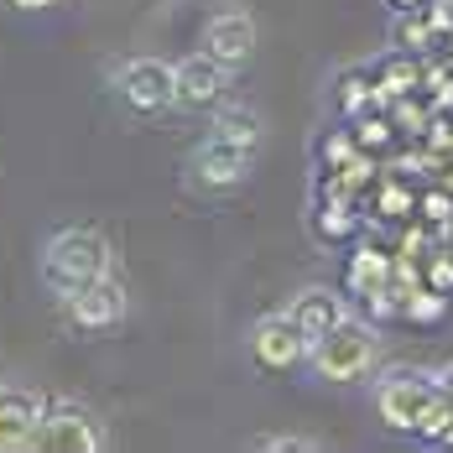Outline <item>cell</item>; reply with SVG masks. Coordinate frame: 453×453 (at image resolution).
Wrapping results in <instances>:
<instances>
[{
	"mask_svg": "<svg viewBox=\"0 0 453 453\" xmlns=\"http://www.w3.org/2000/svg\"><path fill=\"white\" fill-rule=\"evenodd\" d=\"M402 42H427L433 32H427V21H402V32H396Z\"/></svg>",
	"mask_w": 453,
	"mask_h": 453,
	"instance_id": "21",
	"label": "cell"
},
{
	"mask_svg": "<svg viewBox=\"0 0 453 453\" xmlns=\"http://www.w3.org/2000/svg\"><path fill=\"white\" fill-rule=\"evenodd\" d=\"M443 449H453V427H449V433H443Z\"/></svg>",
	"mask_w": 453,
	"mask_h": 453,
	"instance_id": "28",
	"label": "cell"
},
{
	"mask_svg": "<svg viewBox=\"0 0 453 453\" xmlns=\"http://www.w3.org/2000/svg\"><path fill=\"white\" fill-rule=\"evenodd\" d=\"M422 209H427V219H438V225L453 219V198H449V193H427V198H422Z\"/></svg>",
	"mask_w": 453,
	"mask_h": 453,
	"instance_id": "19",
	"label": "cell"
},
{
	"mask_svg": "<svg viewBox=\"0 0 453 453\" xmlns=\"http://www.w3.org/2000/svg\"><path fill=\"white\" fill-rule=\"evenodd\" d=\"M433 287H438V292L453 287V261H438V266H433Z\"/></svg>",
	"mask_w": 453,
	"mask_h": 453,
	"instance_id": "24",
	"label": "cell"
},
{
	"mask_svg": "<svg viewBox=\"0 0 453 453\" xmlns=\"http://www.w3.org/2000/svg\"><path fill=\"white\" fill-rule=\"evenodd\" d=\"M63 303V318L73 323V328H84V334H110V328H120L126 313H131V297H126V281L115 272L94 276L84 287H73L68 297H58Z\"/></svg>",
	"mask_w": 453,
	"mask_h": 453,
	"instance_id": "5",
	"label": "cell"
},
{
	"mask_svg": "<svg viewBox=\"0 0 453 453\" xmlns=\"http://www.w3.org/2000/svg\"><path fill=\"white\" fill-rule=\"evenodd\" d=\"M339 115H349V120H360V115H370L380 99H375V84H370V73H360V68H349L344 79H339Z\"/></svg>",
	"mask_w": 453,
	"mask_h": 453,
	"instance_id": "16",
	"label": "cell"
},
{
	"mask_svg": "<svg viewBox=\"0 0 453 453\" xmlns=\"http://www.w3.org/2000/svg\"><path fill=\"white\" fill-rule=\"evenodd\" d=\"M256 449H266V453H313L318 443L303 438V433H272V438H256Z\"/></svg>",
	"mask_w": 453,
	"mask_h": 453,
	"instance_id": "18",
	"label": "cell"
},
{
	"mask_svg": "<svg viewBox=\"0 0 453 453\" xmlns=\"http://www.w3.org/2000/svg\"><path fill=\"white\" fill-rule=\"evenodd\" d=\"M115 272V250L104 240V229L94 225H68L58 234H47L42 245V281L52 297H68L73 287H84L94 276Z\"/></svg>",
	"mask_w": 453,
	"mask_h": 453,
	"instance_id": "1",
	"label": "cell"
},
{
	"mask_svg": "<svg viewBox=\"0 0 453 453\" xmlns=\"http://www.w3.org/2000/svg\"><path fill=\"white\" fill-rule=\"evenodd\" d=\"M11 11H27V16H37V11H52V5H63V0H5Z\"/></svg>",
	"mask_w": 453,
	"mask_h": 453,
	"instance_id": "22",
	"label": "cell"
},
{
	"mask_svg": "<svg viewBox=\"0 0 453 453\" xmlns=\"http://www.w3.org/2000/svg\"><path fill=\"white\" fill-rule=\"evenodd\" d=\"M360 120H365V115H360ZM386 136H391V126H386V120H380V126H375V120H365V126H360L365 146H370V141H386Z\"/></svg>",
	"mask_w": 453,
	"mask_h": 453,
	"instance_id": "23",
	"label": "cell"
},
{
	"mask_svg": "<svg viewBox=\"0 0 453 453\" xmlns=\"http://www.w3.org/2000/svg\"><path fill=\"white\" fill-rule=\"evenodd\" d=\"M203 52L209 58H219L225 68H245L250 58H256V21H250V11H214L209 21H203Z\"/></svg>",
	"mask_w": 453,
	"mask_h": 453,
	"instance_id": "10",
	"label": "cell"
},
{
	"mask_svg": "<svg viewBox=\"0 0 453 453\" xmlns=\"http://www.w3.org/2000/svg\"><path fill=\"white\" fill-rule=\"evenodd\" d=\"M407 323H443L449 318V292H438V287H417L407 297V308H402Z\"/></svg>",
	"mask_w": 453,
	"mask_h": 453,
	"instance_id": "17",
	"label": "cell"
},
{
	"mask_svg": "<svg viewBox=\"0 0 453 453\" xmlns=\"http://www.w3.org/2000/svg\"><path fill=\"white\" fill-rule=\"evenodd\" d=\"M328 193H334V198H328V203H318V209H313V234L323 240V245H339V240H349V234H355V209L344 203L339 182H334Z\"/></svg>",
	"mask_w": 453,
	"mask_h": 453,
	"instance_id": "15",
	"label": "cell"
},
{
	"mask_svg": "<svg viewBox=\"0 0 453 453\" xmlns=\"http://www.w3.org/2000/svg\"><path fill=\"white\" fill-rule=\"evenodd\" d=\"M323 157H328V162H344V157H355V136H328V141H323Z\"/></svg>",
	"mask_w": 453,
	"mask_h": 453,
	"instance_id": "20",
	"label": "cell"
},
{
	"mask_svg": "<svg viewBox=\"0 0 453 453\" xmlns=\"http://www.w3.org/2000/svg\"><path fill=\"white\" fill-rule=\"evenodd\" d=\"M391 276H396V266H391L380 250H355L349 276H344V292H349V297H370V292H380Z\"/></svg>",
	"mask_w": 453,
	"mask_h": 453,
	"instance_id": "14",
	"label": "cell"
},
{
	"mask_svg": "<svg viewBox=\"0 0 453 453\" xmlns=\"http://www.w3.org/2000/svg\"><path fill=\"white\" fill-rule=\"evenodd\" d=\"M438 386H443V391H449V396H453V360L443 365V370H438Z\"/></svg>",
	"mask_w": 453,
	"mask_h": 453,
	"instance_id": "27",
	"label": "cell"
},
{
	"mask_svg": "<svg viewBox=\"0 0 453 453\" xmlns=\"http://www.w3.org/2000/svg\"><path fill=\"white\" fill-rule=\"evenodd\" d=\"M386 5H391V11H396V16H407V11H427V5H433V0H386Z\"/></svg>",
	"mask_w": 453,
	"mask_h": 453,
	"instance_id": "26",
	"label": "cell"
},
{
	"mask_svg": "<svg viewBox=\"0 0 453 453\" xmlns=\"http://www.w3.org/2000/svg\"><path fill=\"white\" fill-rule=\"evenodd\" d=\"M110 89H115V99L131 115H162V110H173V63H162V58H126V63H115Z\"/></svg>",
	"mask_w": 453,
	"mask_h": 453,
	"instance_id": "6",
	"label": "cell"
},
{
	"mask_svg": "<svg viewBox=\"0 0 453 453\" xmlns=\"http://www.w3.org/2000/svg\"><path fill=\"white\" fill-rule=\"evenodd\" d=\"M380 360V339H375V323L370 318H344V323H334L323 339L313 344V355H308V370H313L318 380H365L370 370Z\"/></svg>",
	"mask_w": 453,
	"mask_h": 453,
	"instance_id": "2",
	"label": "cell"
},
{
	"mask_svg": "<svg viewBox=\"0 0 453 453\" xmlns=\"http://www.w3.org/2000/svg\"><path fill=\"white\" fill-rule=\"evenodd\" d=\"M344 297H349V292H339V287H303V292L287 303V313H292V323L318 344L334 323L349 318V303H344Z\"/></svg>",
	"mask_w": 453,
	"mask_h": 453,
	"instance_id": "12",
	"label": "cell"
},
{
	"mask_svg": "<svg viewBox=\"0 0 453 453\" xmlns=\"http://www.w3.org/2000/svg\"><path fill=\"white\" fill-rule=\"evenodd\" d=\"M438 391V370H417V365H391L375 380V411L391 433H417L422 411Z\"/></svg>",
	"mask_w": 453,
	"mask_h": 453,
	"instance_id": "3",
	"label": "cell"
},
{
	"mask_svg": "<svg viewBox=\"0 0 453 453\" xmlns=\"http://www.w3.org/2000/svg\"><path fill=\"white\" fill-rule=\"evenodd\" d=\"M234 68H225L219 58H209L203 47L173 63V110H219L229 94Z\"/></svg>",
	"mask_w": 453,
	"mask_h": 453,
	"instance_id": "8",
	"label": "cell"
},
{
	"mask_svg": "<svg viewBox=\"0 0 453 453\" xmlns=\"http://www.w3.org/2000/svg\"><path fill=\"white\" fill-rule=\"evenodd\" d=\"M47 396L27 391V386H0V453L32 449L37 427H42Z\"/></svg>",
	"mask_w": 453,
	"mask_h": 453,
	"instance_id": "11",
	"label": "cell"
},
{
	"mask_svg": "<svg viewBox=\"0 0 453 453\" xmlns=\"http://www.w3.org/2000/svg\"><path fill=\"white\" fill-rule=\"evenodd\" d=\"M250 167H256V151L229 146L219 136H203L193 146V157H188V178H193V188H203V193H234V188H245L250 182Z\"/></svg>",
	"mask_w": 453,
	"mask_h": 453,
	"instance_id": "9",
	"label": "cell"
},
{
	"mask_svg": "<svg viewBox=\"0 0 453 453\" xmlns=\"http://www.w3.org/2000/svg\"><path fill=\"white\" fill-rule=\"evenodd\" d=\"M104 443H110L104 422H99L84 402H68V396L47 402L42 427H37V438H32V449H42V453H99Z\"/></svg>",
	"mask_w": 453,
	"mask_h": 453,
	"instance_id": "4",
	"label": "cell"
},
{
	"mask_svg": "<svg viewBox=\"0 0 453 453\" xmlns=\"http://www.w3.org/2000/svg\"><path fill=\"white\" fill-rule=\"evenodd\" d=\"M209 136L229 141V146H245V151H261V141H266V120H261L256 110H245V104H219L214 120H209Z\"/></svg>",
	"mask_w": 453,
	"mask_h": 453,
	"instance_id": "13",
	"label": "cell"
},
{
	"mask_svg": "<svg viewBox=\"0 0 453 453\" xmlns=\"http://www.w3.org/2000/svg\"><path fill=\"white\" fill-rule=\"evenodd\" d=\"M250 360L261 365V370H272V375H287V370H297V365H308L313 355V339L292 323V313L281 308V313H266L250 323Z\"/></svg>",
	"mask_w": 453,
	"mask_h": 453,
	"instance_id": "7",
	"label": "cell"
},
{
	"mask_svg": "<svg viewBox=\"0 0 453 453\" xmlns=\"http://www.w3.org/2000/svg\"><path fill=\"white\" fill-rule=\"evenodd\" d=\"M386 209L407 214V209H411V193H402V188H386Z\"/></svg>",
	"mask_w": 453,
	"mask_h": 453,
	"instance_id": "25",
	"label": "cell"
}]
</instances>
